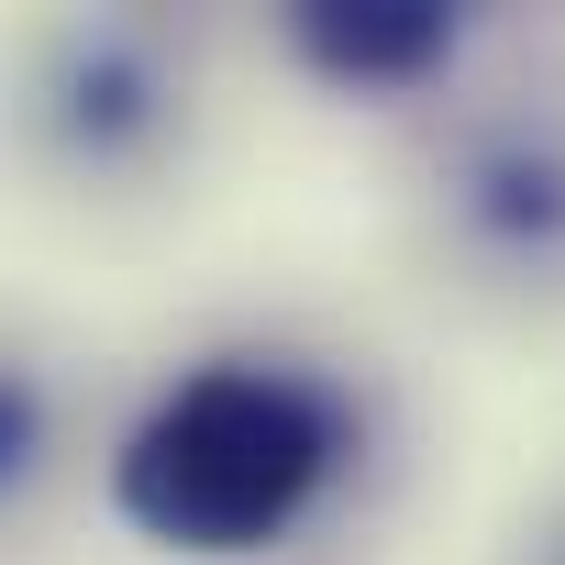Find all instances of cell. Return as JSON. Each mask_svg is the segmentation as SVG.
I'll use <instances>...</instances> for the list:
<instances>
[{
  "instance_id": "obj_5",
  "label": "cell",
  "mask_w": 565,
  "mask_h": 565,
  "mask_svg": "<svg viewBox=\"0 0 565 565\" xmlns=\"http://www.w3.org/2000/svg\"><path fill=\"white\" fill-rule=\"evenodd\" d=\"M45 455H56V399L23 355H0V510L45 477Z\"/></svg>"
},
{
  "instance_id": "obj_3",
  "label": "cell",
  "mask_w": 565,
  "mask_h": 565,
  "mask_svg": "<svg viewBox=\"0 0 565 565\" xmlns=\"http://www.w3.org/2000/svg\"><path fill=\"white\" fill-rule=\"evenodd\" d=\"M289 45L333 89H422L455 56V12L444 0H300Z\"/></svg>"
},
{
  "instance_id": "obj_2",
  "label": "cell",
  "mask_w": 565,
  "mask_h": 565,
  "mask_svg": "<svg viewBox=\"0 0 565 565\" xmlns=\"http://www.w3.org/2000/svg\"><path fill=\"white\" fill-rule=\"evenodd\" d=\"M167 100H178L167 56H156L145 34H122V23L67 34L56 67H45V134H56L78 167H134V156H156Z\"/></svg>"
},
{
  "instance_id": "obj_4",
  "label": "cell",
  "mask_w": 565,
  "mask_h": 565,
  "mask_svg": "<svg viewBox=\"0 0 565 565\" xmlns=\"http://www.w3.org/2000/svg\"><path fill=\"white\" fill-rule=\"evenodd\" d=\"M466 211L499 244H565V156L554 145H488L466 178Z\"/></svg>"
},
{
  "instance_id": "obj_1",
  "label": "cell",
  "mask_w": 565,
  "mask_h": 565,
  "mask_svg": "<svg viewBox=\"0 0 565 565\" xmlns=\"http://www.w3.org/2000/svg\"><path fill=\"white\" fill-rule=\"evenodd\" d=\"M344 466V399L300 366L222 355L145 399L111 455V510L167 554H266Z\"/></svg>"
}]
</instances>
